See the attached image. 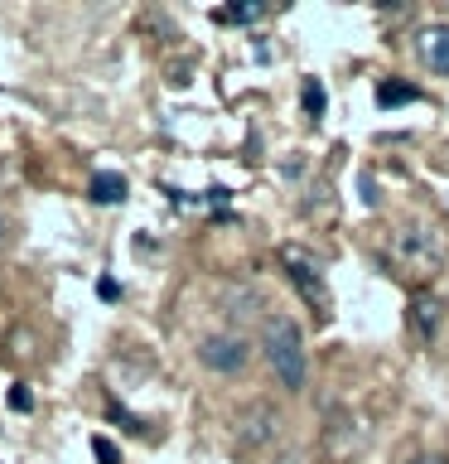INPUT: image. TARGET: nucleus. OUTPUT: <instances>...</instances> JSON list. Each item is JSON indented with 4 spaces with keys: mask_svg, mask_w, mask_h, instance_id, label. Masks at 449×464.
Returning a JSON list of instances; mask_svg holds the SVG:
<instances>
[{
    "mask_svg": "<svg viewBox=\"0 0 449 464\" xmlns=\"http://www.w3.org/2000/svg\"><path fill=\"white\" fill-rule=\"evenodd\" d=\"M261 353H266L275 382L285 392H304V377H310V358H304V334L290 314H266L261 324Z\"/></svg>",
    "mask_w": 449,
    "mask_h": 464,
    "instance_id": "nucleus-1",
    "label": "nucleus"
},
{
    "mask_svg": "<svg viewBox=\"0 0 449 464\" xmlns=\"http://www.w3.org/2000/svg\"><path fill=\"white\" fill-rule=\"evenodd\" d=\"M387 252H391V266L406 271V276H420V281L435 276L440 261H444L440 237H430V232H420V227H396L391 242H387Z\"/></svg>",
    "mask_w": 449,
    "mask_h": 464,
    "instance_id": "nucleus-2",
    "label": "nucleus"
},
{
    "mask_svg": "<svg viewBox=\"0 0 449 464\" xmlns=\"http://www.w3.org/2000/svg\"><path fill=\"white\" fill-rule=\"evenodd\" d=\"M281 261H285L290 285H295L300 300L314 310V319H329L333 295H329V281H324V266H319V256L304 252V246H281Z\"/></svg>",
    "mask_w": 449,
    "mask_h": 464,
    "instance_id": "nucleus-3",
    "label": "nucleus"
},
{
    "mask_svg": "<svg viewBox=\"0 0 449 464\" xmlns=\"http://www.w3.org/2000/svg\"><path fill=\"white\" fill-rule=\"evenodd\" d=\"M246 358H252V348H246L242 334H217V339L203 343V362H208L213 372H242Z\"/></svg>",
    "mask_w": 449,
    "mask_h": 464,
    "instance_id": "nucleus-4",
    "label": "nucleus"
},
{
    "mask_svg": "<svg viewBox=\"0 0 449 464\" xmlns=\"http://www.w3.org/2000/svg\"><path fill=\"white\" fill-rule=\"evenodd\" d=\"M416 49H420V58H425L430 72L449 78V24H425L416 34Z\"/></svg>",
    "mask_w": 449,
    "mask_h": 464,
    "instance_id": "nucleus-5",
    "label": "nucleus"
},
{
    "mask_svg": "<svg viewBox=\"0 0 449 464\" xmlns=\"http://www.w3.org/2000/svg\"><path fill=\"white\" fill-rule=\"evenodd\" d=\"M444 324V304L430 295V290H420V295H411V329L420 334V339H435Z\"/></svg>",
    "mask_w": 449,
    "mask_h": 464,
    "instance_id": "nucleus-6",
    "label": "nucleus"
},
{
    "mask_svg": "<svg viewBox=\"0 0 449 464\" xmlns=\"http://www.w3.org/2000/svg\"><path fill=\"white\" fill-rule=\"evenodd\" d=\"M416 97H420V87L406 82V78H387L377 87V102H382V107H406V102H416Z\"/></svg>",
    "mask_w": 449,
    "mask_h": 464,
    "instance_id": "nucleus-7",
    "label": "nucleus"
},
{
    "mask_svg": "<svg viewBox=\"0 0 449 464\" xmlns=\"http://www.w3.org/2000/svg\"><path fill=\"white\" fill-rule=\"evenodd\" d=\"M97 203H121L126 198V179L121 174H92V188H87Z\"/></svg>",
    "mask_w": 449,
    "mask_h": 464,
    "instance_id": "nucleus-8",
    "label": "nucleus"
},
{
    "mask_svg": "<svg viewBox=\"0 0 449 464\" xmlns=\"http://www.w3.org/2000/svg\"><path fill=\"white\" fill-rule=\"evenodd\" d=\"M92 455H97V464H121V450L107 435H92Z\"/></svg>",
    "mask_w": 449,
    "mask_h": 464,
    "instance_id": "nucleus-9",
    "label": "nucleus"
},
{
    "mask_svg": "<svg viewBox=\"0 0 449 464\" xmlns=\"http://www.w3.org/2000/svg\"><path fill=\"white\" fill-rule=\"evenodd\" d=\"M5 401H10V411H34V392H29L24 382H14Z\"/></svg>",
    "mask_w": 449,
    "mask_h": 464,
    "instance_id": "nucleus-10",
    "label": "nucleus"
},
{
    "mask_svg": "<svg viewBox=\"0 0 449 464\" xmlns=\"http://www.w3.org/2000/svg\"><path fill=\"white\" fill-rule=\"evenodd\" d=\"M304 107H310V116H319V111H324V92H319V82H314V78L304 82Z\"/></svg>",
    "mask_w": 449,
    "mask_h": 464,
    "instance_id": "nucleus-11",
    "label": "nucleus"
},
{
    "mask_svg": "<svg viewBox=\"0 0 449 464\" xmlns=\"http://www.w3.org/2000/svg\"><path fill=\"white\" fill-rule=\"evenodd\" d=\"M217 20H261V5H232V10H223Z\"/></svg>",
    "mask_w": 449,
    "mask_h": 464,
    "instance_id": "nucleus-12",
    "label": "nucleus"
},
{
    "mask_svg": "<svg viewBox=\"0 0 449 464\" xmlns=\"http://www.w3.org/2000/svg\"><path fill=\"white\" fill-rule=\"evenodd\" d=\"M411 464H449V455H416Z\"/></svg>",
    "mask_w": 449,
    "mask_h": 464,
    "instance_id": "nucleus-13",
    "label": "nucleus"
},
{
    "mask_svg": "<svg viewBox=\"0 0 449 464\" xmlns=\"http://www.w3.org/2000/svg\"><path fill=\"white\" fill-rule=\"evenodd\" d=\"M0 237H5V227H0Z\"/></svg>",
    "mask_w": 449,
    "mask_h": 464,
    "instance_id": "nucleus-14",
    "label": "nucleus"
}]
</instances>
